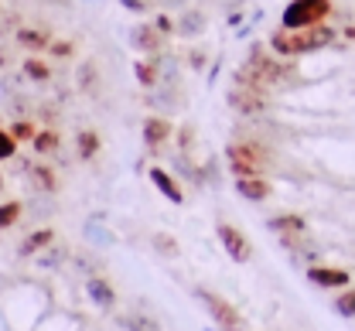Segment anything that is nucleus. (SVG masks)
<instances>
[{
    "mask_svg": "<svg viewBox=\"0 0 355 331\" xmlns=\"http://www.w3.org/2000/svg\"><path fill=\"white\" fill-rule=\"evenodd\" d=\"M140 137H144V143H147L150 150H157L161 143H168L175 137V127H171L168 116H147L144 127H140Z\"/></svg>",
    "mask_w": 355,
    "mask_h": 331,
    "instance_id": "10",
    "label": "nucleus"
},
{
    "mask_svg": "<svg viewBox=\"0 0 355 331\" xmlns=\"http://www.w3.org/2000/svg\"><path fill=\"white\" fill-rule=\"evenodd\" d=\"M331 10H335L331 0H291L280 14V28L297 31V28H311V24H324L331 17Z\"/></svg>",
    "mask_w": 355,
    "mask_h": 331,
    "instance_id": "3",
    "label": "nucleus"
},
{
    "mask_svg": "<svg viewBox=\"0 0 355 331\" xmlns=\"http://www.w3.org/2000/svg\"><path fill=\"white\" fill-rule=\"evenodd\" d=\"M335 314H342V318H355V290L345 287V294H338V297H335Z\"/></svg>",
    "mask_w": 355,
    "mask_h": 331,
    "instance_id": "28",
    "label": "nucleus"
},
{
    "mask_svg": "<svg viewBox=\"0 0 355 331\" xmlns=\"http://www.w3.org/2000/svg\"><path fill=\"white\" fill-rule=\"evenodd\" d=\"M65 260H69V246H65V242H58V239L38 253V267H42V270H55V267H62Z\"/></svg>",
    "mask_w": 355,
    "mask_h": 331,
    "instance_id": "19",
    "label": "nucleus"
},
{
    "mask_svg": "<svg viewBox=\"0 0 355 331\" xmlns=\"http://www.w3.org/2000/svg\"><path fill=\"white\" fill-rule=\"evenodd\" d=\"M216 236H219L222 249H225V256H229L232 263H250L253 246H250V239H246L243 229H236V226H229V222H219V226H216Z\"/></svg>",
    "mask_w": 355,
    "mask_h": 331,
    "instance_id": "6",
    "label": "nucleus"
},
{
    "mask_svg": "<svg viewBox=\"0 0 355 331\" xmlns=\"http://www.w3.org/2000/svg\"><path fill=\"white\" fill-rule=\"evenodd\" d=\"M205 62H209V58H205V51H202V48H191V51H188V65H191L195 72H202V69H205Z\"/></svg>",
    "mask_w": 355,
    "mask_h": 331,
    "instance_id": "34",
    "label": "nucleus"
},
{
    "mask_svg": "<svg viewBox=\"0 0 355 331\" xmlns=\"http://www.w3.org/2000/svg\"><path fill=\"white\" fill-rule=\"evenodd\" d=\"M175 141H178V147H181V154H188L191 150V143H195V127H181V130H175Z\"/></svg>",
    "mask_w": 355,
    "mask_h": 331,
    "instance_id": "33",
    "label": "nucleus"
},
{
    "mask_svg": "<svg viewBox=\"0 0 355 331\" xmlns=\"http://www.w3.org/2000/svg\"><path fill=\"white\" fill-rule=\"evenodd\" d=\"M133 75H137V82H140L144 89H157V86H161L157 58H154V55H140V58L133 62Z\"/></svg>",
    "mask_w": 355,
    "mask_h": 331,
    "instance_id": "15",
    "label": "nucleus"
},
{
    "mask_svg": "<svg viewBox=\"0 0 355 331\" xmlns=\"http://www.w3.org/2000/svg\"><path fill=\"white\" fill-rule=\"evenodd\" d=\"M86 294H89V301H92L96 307H103V311L116 307V290H113V284H110L103 274L89 277V280H86Z\"/></svg>",
    "mask_w": 355,
    "mask_h": 331,
    "instance_id": "12",
    "label": "nucleus"
},
{
    "mask_svg": "<svg viewBox=\"0 0 355 331\" xmlns=\"http://www.w3.org/2000/svg\"><path fill=\"white\" fill-rule=\"evenodd\" d=\"M17 157V137L10 130H0V161H14Z\"/></svg>",
    "mask_w": 355,
    "mask_h": 331,
    "instance_id": "29",
    "label": "nucleus"
},
{
    "mask_svg": "<svg viewBox=\"0 0 355 331\" xmlns=\"http://www.w3.org/2000/svg\"><path fill=\"white\" fill-rule=\"evenodd\" d=\"M127 45L133 51H140V55H161L164 45H168V38L154 28V21H147V24H133L127 31Z\"/></svg>",
    "mask_w": 355,
    "mask_h": 331,
    "instance_id": "7",
    "label": "nucleus"
},
{
    "mask_svg": "<svg viewBox=\"0 0 355 331\" xmlns=\"http://www.w3.org/2000/svg\"><path fill=\"white\" fill-rule=\"evenodd\" d=\"M154 28H157L164 38H171V35L178 31V21L175 17H168V14H154Z\"/></svg>",
    "mask_w": 355,
    "mask_h": 331,
    "instance_id": "31",
    "label": "nucleus"
},
{
    "mask_svg": "<svg viewBox=\"0 0 355 331\" xmlns=\"http://www.w3.org/2000/svg\"><path fill=\"white\" fill-rule=\"evenodd\" d=\"M51 242H55V229H48V226H44V229H35L31 236L17 246V256H21V260H28V256H38L44 246H51Z\"/></svg>",
    "mask_w": 355,
    "mask_h": 331,
    "instance_id": "17",
    "label": "nucleus"
},
{
    "mask_svg": "<svg viewBox=\"0 0 355 331\" xmlns=\"http://www.w3.org/2000/svg\"><path fill=\"white\" fill-rule=\"evenodd\" d=\"M76 82H79V89H83V93H92V86L99 82L96 62H83V65H79V72H76Z\"/></svg>",
    "mask_w": 355,
    "mask_h": 331,
    "instance_id": "25",
    "label": "nucleus"
},
{
    "mask_svg": "<svg viewBox=\"0 0 355 331\" xmlns=\"http://www.w3.org/2000/svg\"><path fill=\"white\" fill-rule=\"evenodd\" d=\"M342 35H345V42H355V24H345Z\"/></svg>",
    "mask_w": 355,
    "mask_h": 331,
    "instance_id": "38",
    "label": "nucleus"
},
{
    "mask_svg": "<svg viewBox=\"0 0 355 331\" xmlns=\"http://www.w3.org/2000/svg\"><path fill=\"white\" fill-rule=\"evenodd\" d=\"M147 175H150L154 188L161 191V195H164V198H168L171 205H184V191H181V185H178L175 178H171V175L164 171V168H150Z\"/></svg>",
    "mask_w": 355,
    "mask_h": 331,
    "instance_id": "14",
    "label": "nucleus"
},
{
    "mask_svg": "<svg viewBox=\"0 0 355 331\" xmlns=\"http://www.w3.org/2000/svg\"><path fill=\"white\" fill-rule=\"evenodd\" d=\"M72 263H76L79 270H86L89 277H96V274H99V270H96V263H92L89 256H72Z\"/></svg>",
    "mask_w": 355,
    "mask_h": 331,
    "instance_id": "36",
    "label": "nucleus"
},
{
    "mask_svg": "<svg viewBox=\"0 0 355 331\" xmlns=\"http://www.w3.org/2000/svg\"><path fill=\"white\" fill-rule=\"evenodd\" d=\"M335 42H338V31L324 21V24H311V28H297V31L277 28V31L270 35L266 48H270L273 55H280V58H301V55L324 51V48H331Z\"/></svg>",
    "mask_w": 355,
    "mask_h": 331,
    "instance_id": "1",
    "label": "nucleus"
},
{
    "mask_svg": "<svg viewBox=\"0 0 355 331\" xmlns=\"http://www.w3.org/2000/svg\"><path fill=\"white\" fill-rule=\"evenodd\" d=\"M14 42L24 48V51H48V45L55 42V35H51L48 28L31 24V28H17V31H14Z\"/></svg>",
    "mask_w": 355,
    "mask_h": 331,
    "instance_id": "11",
    "label": "nucleus"
},
{
    "mask_svg": "<svg viewBox=\"0 0 355 331\" xmlns=\"http://www.w3.org/2000/svg\"><path fill=\"white\" fill-rule=\"evenodd\" d=\"M150 246H154V253H161V256H168V260H175L178 253H181V246H178V239L171 233H154L150 236Z\"/></svg>",
    "mask_w": 355,
    "mask_h": 331,
    "instance_id": "23",
    "label": "nucleus"
},
{
    "mask_svg": "<svg viewBox=\"0 0 355 331\" xmlns=\"http://www.w3.org/2000/svg\"><path fill=\"white\" fill-rule=\"evenodd\" d=\"M225 164H229L232 178H253V175H263V168L270 164V154L257 141H232L225 147Z\"/></svg>",
    "mask_w": 355,
    "mask_h": 331,
    "instance_id": "2",
    "label": "nucleus"
},
{
    "mask_svg": "<svg viewBox=\"0 0 355 331\" xmlns=\"http://www.w3.org/2000/svg\"><path fill=\"white\" fill-rule=\"evenodd\" d=\"M123 328L127 331H161L157 321L147 318V314H127V318H123Z\"/></svg>",
    "mask_w": 355,
    "mask_h": 331,
    "instance_id": "27",
    "label": "nucleus"
},
{
    "mask_svg": "<svg viewBox=\"0 0 355 331\" xmlns=\"http://www.w3.org/2000/svg\"><path fill=\"white\" fill-rule=\"evenodd\" d=\"M21 75L28 79V82H51V65L38 58V55H28L24 62H21Z\"/></svg>",
    "mask_w": 355,
    "mask_h": 331,
    "instance_id": "18",
    "label": "nucleus"
},
{
    "mask_svg": "<svg viewBox=\"0 0 355 331\" xmlns=\"http://www.w3.org/2000/svg\"><path fill=\"white\" fill-rule=\"evenodd\" d=\"M31 147H35V154H38V157H48V154H55V150L62 147V137H58V130L44 127V130H38V134H35Z\"/></svg>",
    "mask_w": 355,
    "mask_h": 331,
    "instance_id": "21",
    "label": "nucleus"
},
{
    "mask_svg": "<svg viewBox=\"0 0 355 331\" xmlns=\"http://www.w3.org/2000/svg\"><path fill=\"white\" fill-rule=\"evenodd\" d=\"M48 55H51V58H72V55H76V42H51V45H48Z\"/></svg>",
    "mask_w": 355,
    "mask_h": 331,
    "instance_id": "32",
    "label": "nucleus"
},
{
    "mask_svg": "<svg viewBox=\"0 0 355 331\" xmlns=\"http://www.w3.org/2000/svg\"><path fill=\"white\" fill-rule=\"evenodd\" d=\"M266 229L277 233V236H284V233H308V219L297 215V212H284V215L266 219Z\"/></svg>",
    "mask_w": 355,
    "mask_h": 331,
    "instance_id": "16",
    "label": "nucleus"
},
{
    "mask_svg": "<svg viewBox=\"0 0 355 331\" xmlns=\"http://www.w3.org/2000/svg\"><path fill=\"white\" fill-rule=\"evenodd\" d=\"M308 280L314 287H321V290H342V287H349L352 274L342 270V267H321V263H314V267H308Z\"/></svg>",
    "mask_w": 355,
    "mask_h": 331,
    "instance_id": "9",
    "label": "nucleus"
},
{
    "mask_svg": "<svg viewBox=\"0 0 355 331\" xmlns=\"http://www.w3.org/2000/svg\"><path fill=\"white\" fill-rule=\"evenodd\" d=\"M209 31V14L205 10H198V7H184L181 14H178V38H184V42H195V38H202Z\"/></svg>",
    "mask_w": 355,
    "mask_h": 331,
    "instance_id": "8",
    "label": "nucleus"
},
{
    "mask_svg": "<svg viewBox=\"0 0 355 331\" xmlns=\"http://www.w3.org/2000/svg\"><path fill=\"white\" fill-rule=\"evenodd\" d=\"M99 147H103V141H99V134H96V130H79V134H76L79 161H92V157L99 154Z\"/></svg>",
    "mask_w": 355,
    "mask_h": 331,
    "instance_id": "22",
    "label": "nucleus"
},
{
    "mask_svg": "<svg viewBox=\"0 0 355 331\" xmlns=\"http://www.w3.org/2000/svg\"><path fill=\"white\" fill-rule=\"evenodd\" d=\"M10 134L17 137V143H21V141H35L38 127H35L31 120H14V123H10Z\"/></svg>",
    "mask_w": 355,
    "mask_h": 331,
    "instance_id": "30",
    "label": "nucleus"
},
{
    "mask_svg": "<svg viewBox=\"0 0 355 331\" xmlns=\"http://www.w3.org/2000/svg\"><path fill=\"white\" fill-rule=\"evenodd\" d=\"M225 24H229L232 31L243 28V24H246V21H243V10H229V14H225Z\"/></svg>",
    "mask_w": 355,
    "mask_h": 331,
    "instance_id": "37",
    "label": "nucleus"
},
{
    "mask_svg": "<svg viewBox=\"0 0 355 331\" xmlns=\"http://www.w3.org/2000/svg\"><path fill=\"white\" fill-rule=\"evenodd\" d=\"M195 297L202 301V307L212 314V321H216L222 331H243V314H239V311H236L225 297L212 294V290H202V287L195 290Z\"/></svg>",
    "mask_w": 355,
    "mask_h": 331,
    "instance_id": "4",
    "label": "nucleus"
},
{
    "mask_svg": "<svg viewBox=\"0 0 355 331\" xmlns=\"http://www.w3.org/2000/svg\"><path fill=\"white\" fill-rule=\"evenodd\" d=\"M225 102L239 113V116H260L270 109V96L263 89H250V86H229L225 89Z\"/></svg>",
    "mask_w": 355,
    "mask_h": 331,
    "instance_id": "5",
    "label": "nucleus"
},
{
    "mask_svg": "<svg viewBox=\"0 0 355 331\" xmlns=\"http://www.w3.org/2000/svg\"><path fill=\"white\" fill-rule=\"evenodd\" d=\"M3 35H7V28H3V24H0V42H3Z\"/></svg>",
    "mask_w": 355,
    "mask_h": 331,
    "instance_id": "39",
    "label": "nucleus"
},
{
    "mask_svg": "<svg viewBox=\"0 0 355 331\" xmlns=\"http://www.w3.org/2000/svg\"><path fill=\"white\" fill-rule=\"evenodd\" d=\"M21 215H24V205H21V202H3V205H0V229L17 226Z\"/></svg>",
    "mask_w": 355,
    "mask_h": 331,
    "instance_id": "26",
    "label": "nucleus"
},
{
    "mask_svg": "<svg viewBox=\"0 0 355 331\" xmlns=\"http://www.w3.org/2000/svg\"><path fill=\"white\" fill-rule=\"evenodd\" d=\"M120 3H123L130 14H147V10H150V0H120Z\"/></svg>",
    "mask_w": 355,
    "mask_h": 331,
    "instance_id": "35",
    "label": "nucleus"
},
{
    "mask_svg": "<svg viewBox=\"0 0 355 331\" xmlns=\"http://www.w3.org/2000/svg\"><path fill=\"white\" fill-rule=\"evenodd\" d=\"M28 178H31V185H38V191H58V178H55V171L48 168V164H31L28 168Z\"/></svg>",
    "mask_w": 355,
    "mask_h": 331,
    "instance_id": "20",
    "label": "nucleus"
},
{
    "mask_svg": "<svg viewBox=\"0 0 355 331\" xmlns=\"http://www.w3.org/2000/svg\"><path fill=\"white\" fill-rule=\"evenodd\" d=\"M86 239L89 242H96V246H113V242H116L113 233L103 229V219H99V215H92V219L86 222Z\"/></svg>",
    "mask_w": 355,
    "mask_h": 331,
    "instance_id": "24",
    "label": "nucleus"
},
{
    "mask_svg": "<svg viewBox=\"0 0 355 331\" xmlns=\"http://www.w3.org/2000/svg\"><path fill=\"white\" fill-rule=\"evenodd\" d=\"M270 181L263 175H253V178H236V195L246 198V202H266L270 198Z\"/></svg>",
    "mask_w": 355,
    "mask_h": 331,
    "instance_id": "13",
    "label": "nucleus"
}]
</instances>
